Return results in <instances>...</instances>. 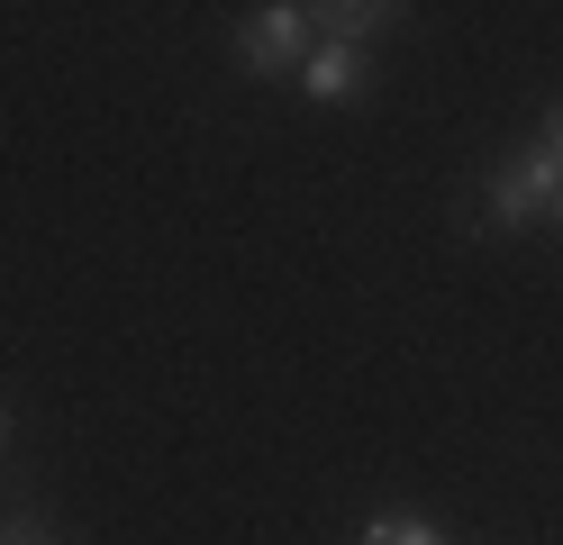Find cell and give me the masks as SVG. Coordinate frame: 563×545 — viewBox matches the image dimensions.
Returning a JSON list of instances; mask_svg holds the SVG:
<instances>
[{
  "label": "cell",
  "instance_id": "9c48e42d",
  "mask_svg": "<svg viewBox=\"0 0 563 545\" xmlns=\"http://www.w3.org/2000/svg\"><path fill=\"white\" fill-rule=\"evenodd\" d=\"M554 228H563V200H554Z\"/></svg>",
  "mask_w": 563,
  "mask_h": 545
},
{
  "label": "cell",
  "instance_id": "7a4b0ae2",
  "mask_svg": "<svg viewBox=\"0 0 563 545\" xmlns=\"http://www.w3.org/2000/svg\"><path fill=\"white\" fill-rule=\"evenodd\" d=\"M236 64H245V73H291V64H309V10H300V0L255 10V19L236 28Z\"/></svg>",
  "mask_w": 563,
  "mask_h": 545
},
{
  "label": "cell",
  "instance_id": "52a82bcc",
  "mask_svg": "<svg viewBox=\"0 0 563 545\" xmlns=\"http://www.w3.org/2000/svg\"><path fill=\"white\" fill-rule=\"evenodd\" d=\"M545 155L563 164V109H554V119H545Z\"/></svg>",
  "mask_w": 563,
  "mask_h": 545
},
{
  "label": "cell",
  "instance_id": "ba28073f",
  "mask_svg": "<svg viewBox=\"0 0 563 545\" xmlns=\"http://www.w3.org/2000/svg\"><path fill=\"white\" fill-rule=\"evenodd\" d=\"M0 446H10V410H0Z\"/></svg>",
  "mask_w": 563,
  "mask_h": 545
},
{
  "label": "cell",
  "instance_id": "8992f818",
  "mask_svg": "<svg viewBox=\"0 0 563 545\" xmlns=\"http://www.w3.org/2000/svg\"><path fill=\"white\" fill-rule=\"evenodd\" d=\"M0 545H55V536H46L37 519H19V527H10V536H0Z\"/></svg>",
  "mask_w": 563,
  "mask_h": 545
},
{
  "label": "cell",
  "instance_id": "6da1fadb",
  "mask_svg": "<svg viewBox=\"0 0 563 545\" xmlns=\"http://www.w3.org/2000/svg\"><path fill=\"white\" fill-rule=\"evenodd\" d=\"M554 200H563V164L545 155V137H537V145H518V155L490 164L482 228H537V218H554Z\"/></svg>",
  "mask_w": 563,
  "mask_h": 545
},
{
  "label": "cell",
  "instance_id": "277c9868",
  "mask_svg": "<svg viewBox=\"0 0 563 545\" xmlns=\"http://www.w3.org/2000/svg\"><path fill=\"white\" fill-rule=\"evenodd\" d=\"M309 19H328V36H336V46H373V36L391 28L400 10H391V0H336V10H309Z\"/></svg>",
  "mask_w": 563,
  "mask_h": 545
},
{
  "label": "cell",
  "instance_id": "5b68a950",
  "mask_svg": "<svg viewBox=\"0 0 563 545\" xmlns=\"http://www.w3.org/2000/svg\"><path fill=\"white\" fill-rule=\"evenodd\" d=\"M355 545H445V527H437V519H418V509H382V519H364Z\"/></svg>",
  "mask_w": 563,
  "mask_h": 545
},
{
  "label": "cell",
  "instance_id": "3957f363",
  "mask_svg": "<svg viewBox=\"0 0 563 545\" xmlns=\"http://www.w3.org/2000/svg\"><path fill=\"white\" fill-rule=\"evenodd\" d=\"M300 91L319 100V109H355V100H373V55L319 36V46H309V64H300Z\"/></svg>",
  "mask_w": 563,
  "mask_h": 545
}]
</instances>
